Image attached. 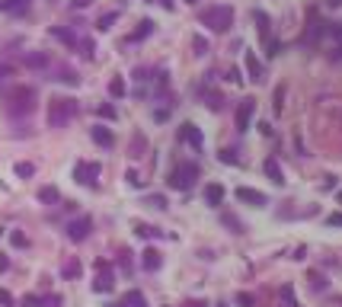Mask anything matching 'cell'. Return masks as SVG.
Listing matches in <instances>:
<instances>
[{
	"instance_id": "cell-1",
	"label": "cell",
	"mask_w": 342,
	"mask_h": 307,
	"mask_svg": "<svg viewBox=\"0 0 342 307\" xmlns=\"http://www.w3.org/2000/svg\"><path fill=\"white\" fill-rule=\"evenodd\" d=\"M36 90L32 86H13V90H7L4 96V103H7V116H13V119H26V116H32L36 112Z\"/></svg>"
},
{
	"instance_id": "cell-2",
	"label": "cell",
	"mask_w": 342,
	"mask_h": 307,
	"mask_svg": "<svg viewBox=\"0 0 342 307\" xmlns=\"http://www.w3.org/2000/svg\"><path fill=\"white\" fill-rule=\"evenodd\" d=\"M77 109L80 106H77L74 96H55V99H48V116H45L48 128H64L67 122H74Z\"/></svg>"
},
{
	"instance_id": "cell-3",
	"label": "cell",
	"mask_w": 342,
	"mask_h": 307,
	"mask_svg": "<svg viewBox=\"0 0 342 307\" xmlns=\"http://www.w3.org/2000/svg\"><path fill=\"white\" fill-rule=\"evenodd\" d=\"M198 20L205 23L211 32H227V29L234 26V10H231L227 4H217V7H208V10H201Z\"/></svg>"
},
{
	"instance_id": "cell-4",
	"label": "cell",
	"mask_w": 342,
	"mask_h": 307,
	"mask_svg": "<svg viewBox=\"0 0 342 307\" xmlns=\"http://www.w3.org/2000/svg\"><path fill=\"white\" fill-rule=\"evenodd\" d=\"M195 179H198V163H179L176 170L170 173V186L173 189H192L195 186Z\"/></svg>"
},
{
	"instance_id": "cell-5",
	"label": "cell",
	"mask_w": 342,
	"mask_h": 307,
	"mask_svg": "<svg viewBox=\"0 0 342 307\" xmlns=\"http://www.w3.org/2000/svg\"><path fill=\"white\" fill-rule=\"evenodd\" d=\"M96 176H99V163H93V160H80L74 166V179L80 186H96Z\"/></svg>"
},
{
	"instance_id": "cell-6",
	"label": "cell",
	"mask_w": 342,
	"mask_h": 307,
	"mask_svg": "<svg viewBox=\"0 0 342 307\" xmlns=\"http://www.w3.org/2000/svg\"><path fill=\"white\" fill-rule=\"evenodd\" d=\"M320 36L329 39V58H342V23H329L320 29Z\"/></svg>"
},
{
	"instance_id": "cell-7",
	"label": "cell",
	"mask_w": 342,
	"mask_h": 307,
	"mask_svg": "<svg viewBox=\"0 0 342 307\" xmlns=\"http://www.w3.org/2000/svg\"><path fill=\"white\" fill-rule=\"evenodd\" d=\"M253 112H256V99L247 96V99H240V106H237V131H250V119Z\"/></svg>"
},
{
	"instance_id": "cell-8",
	"label": "cell",
	"mask_w": 342,
	"mask_h": 307,
	"mask_svg": "<svg viewBox=\"0 0 342 307\" xmlns=\"http://www.w3.org/2000/svg\"><path fill=\"white\" fill-rule=\"evenodd\" d=\"M90 231H93V221L90 218H74L71 224H67V237H71L74 243H80V240H86V237H90Z\"/></svg>"
},
{
	"instance_id": "cell-9",
	"label": "cell",
	"mask_w": 342,
	"mask_h": 307,
	"mask_svg": "<svg viewBox=\"0 0 342 307\" xmlns=\"http://www.w3.org/2000/svg\"><path fill=\"white\" fill-rule=\"evenodd\" d=\"M23 64L29 67V71H51V64H55V61H51L45 51H26V55H23Z\"/></svg>"
},
{
	"instance_id": "cell-10",
	"label": "cell",
	"mask_w": 342,
	"mask_h": 307,
	"mask_svg": "<svg viewBox=\"0 0 342 307\" xmlns=\"http://www.w3.org/2000/svg\"><path fill=\"white\" fill-rule=\"evenodd\" d=\"M179 141H186L192 151H201V144H205V138H201V128L192 125V122H186V125L179 128Z\"/></svg>"
},
{
	"instance_id": "cell-11",
	"label": "cell",
	"mask_w": 342,
	"mask_h": 307,
	"mask_svg": "<svg viewBox=\"0 0 342 307\" xmlns=\"http://www.w3.org/2000/svg\"><path fill=\"white\" fill-rule=\"evenodd\" d=\"M51 80H58V83H67V86H77L80 83V74L74 71V67H67V64H51Z\"/></svg>"
},
{
	"instance_id": "cell-12",
	"label": "cell",
	"mask_w": 342,
	"mask_h": 307,
	"mask_svg": "<svg viewBox=\"0 0 342 307\" xmlns=\"http://www.w3.org/2000/svg\"><path fill=\"white\" fill-rule=\"evenodd\" d=\"M234 195H237V201H247V205H256V208H259V205H269V198L262 195V192L250 189V186H237Z\"/></svg>"
},
{
	"instance_id": "cell-13",
	"label": "cell",
	"mask_w": 342,
	"mask_h": 307,
	"mask_svg": "<svg viewBox=\"0 0 342 307\" xmlns=\"http://www.w3.org/2000/svg\"><path fill=\"white\" fill-rule=\"evenodd\" d=\"M96 272H99V275H96V282H93V291H99V294L112 291V285H116V278H112V269L102 266V269H96Z\"/></svg>"
},
{
	"instance_id": "cell-14",
	"label": "cell",
	"mask_w": 342,
	"mask_h": 307,
	"mask_svg": "<svg viewBox=\"0 0 342 307\" xmlns=\"http://www.w3.org/2000/svg\"><path fill=\"white\" fill-rule=\"evenodd\" d=\"M243 64H247V71H250V80L262 83V64H259L256 51H243Z\"/></svg>"
},
{
	"instance_id": "cell-15",
	"label": "cell",
	"mask_w": 342,
	"mask_h": 307,
	"mask_svg": "<svg viewBox=\"0 0 342 307\" xmlns=\"http://www.w3.org/2000/svg\"><path fill=\"white\" fill-rule=\"evenodd\" d=\"M51 36H55L58 42H64L67 48H77V45H80V36H77L74 29H64V26H55V29H51Z\"/></svg>"
},
{
	"instance_id": "cell-16",
	"label": "cell",
	"mask_w": 342,
	"mask_h": 307,
	"mask_svg": "<svg viewBox=\"0 0 342 307\" xmlns=\"http://www.w3.org/2000/svg\"><path fill=\"white\" fill-rule=\"evenodd\" d=\"M90 135H93V141L99 144V147H112V144H116V135H112L106 125H93Z\"/></svg>"
},
{
	"instance_id": "cell-17",
	"label": "cell",
	"mask_w": 342,
	"mask_h": 307,
	"mask_svg": "<svg viewBox=\"0 0 342 307\" xmlns=\"http://www.w3.org/2000/svg\"><path fill=\"white\" fill-rule=\"evenodd\" d=\"M262 170L269 173V179H272V182H278V186L285 182V173H282V166H278L275 157H266V160H262Z\"/></svg>"
},
{
	"instance_id": "cell-18",
	"label": "cell",
	"mask_w": 342,
	"mask_h": 307,
	"mask_svg": "<svg viewBox=\"0 0 342 307\" xmlns=\"http://www.w3.org/2000/svg\"><path fill=\"white\" fill-rule=\"evenodd\" d=\"M141 266H144L147 272H157V269H160V250L147 247V250L141 253Z\"/></svg>"
},
{
	"instance_id": "cell-19",
	"label": "cell",
	"mask_w": 342,
	"mask_h": 307,
	"mask_svg": "<svg viewBox=\"0 0 342 307\" xmlns=\"http://www.w3.org/2000/svg\"><path fill=\"white\" fill-rule=\"evenodd\" d=\"M39 201H45V205H58V201H61L58 186H42L39 189Z\"/></svg>"
},
{
	"instance_id": "cell-20",
	"label": "cell",
	"mask_w": 342,
	"mask_h": 307,
	"mask_svg": "<svg viewBox=\"0 0 342 307\" xmlns=\"http://www.w3.org/2000/svg\"><path fill=\"white\" fill-rule=\"evenodd\" d=\"M205 198H208V205H221L224 201V186L221 182H211V186L205 189Z\"/></svg>"
},
{
	"instance_id": "cell-21",
	"label": "cell",
	"mask_w": 342,
	"mask_h": 307,
	"mask_svg": "<svg viewBox=\"0 0 342 307\" xmlns=\"http://www.w3.org/2000/svg\"><path fill=\"white\" fill-rule=\"evenodd\" d=\"M29 0H0V13H23Z\"/></svg>"
},
{
	"instance_id": "cell-22",
	"label": "cell",
	"mask_w": 342,
	"mask_h": 307,
	"mask_svg": "<svg viewBox=\"0 0 342 307\" xmlns=\"http://www.w3.org/2000/svg\"><path fill=\"white\" fill-rule=\"evenodd\" d=\"M151 32H154V23H151V20H144V23H138V29L128 36V42H141V39L151 36Z\"/></svg>"
},
{
	"instance_id": "cell-23",
	"label": "cell",
	"mask_w": 342,
	"mask_h": 307,
	"mask_svg": "<svg viewBox=\"0 0 342 307\" xmlns=\"http://www.w3.org/2000/svg\"><path fill=\"white\" fill-rule=\"evenodd\" d=\"M61 275H64V278H77V275H80V259H64V266H61Z\"/></svg>"
},
{
	"instance_id": "cell-24",
	"label": "cell",
	"mask_w": 342,
	"mask_h": 307,
	"mask_svg": "<svg viewBox=\"0 0 342 307\" xmlns=\"http://www.w3.org/2000/svg\"><path fill=\"white\" fill-rule=\"evenodd\" d=\"M109 96L112 99H122V96H125V80H122V77H112L109 80Z\"/></svg>"
},
{
	"instance_id": "cell-25",
	"label": "cell",
	"mask_w": 342,
	"mask_h": 307,
	"mask_svg": "<svg viewBox=\"0 0 342 307\" xmlns=\"http://www.w3.org/2000/svg\"><path fill=\"white\" fill-rule=\"evenodd\" d=\"M16 176H23V179L36 176V163H29V160H20V163H16Z\"/></svg>"
},
{
	"instance_id": "cell-26",
	"label": "cell",
	"mask_w": 342,
	"mask_h": 307,
	"mask_svg": "<svg viewBox=\"0 0 342 307\" xmlns=\"http://www.w3.org/2000/svg\"><path fill=\"white\" fill-rule=\"evenodd\" d=\"M122 301H125L128 307H147V301H144V294H141V291H128L125 297H122Z\"/></svg>"
},
{
	"instance_id": "cell-27",
	"label": "cell",
	"mask_w": 342,
	"mask_h": 307,
	"mask_svg": "<svg viewBox=\"0 0 342 307\" xmlns=\"http://www.w3.org/2000/svg\"><path fill=\"white\" fill-rule=\"evenodd\" d=\"M307 282H310L313 291H326V278H323L320 272H310V275H307Z\"/></svg>"
},
{
	"instance_id": "cell-28",
	"label": "cell",
	"mask_w": 342,
	"mask_h": 307,
	"mask_svg": "<svg viewBox=\"0 0 342 307\" xmlns=\"http://www.w3.org/2000/svg\"><path fill=\"white\" fill-rule=\"evenodd\" d=\"M119 20V13H106V16H99V20H96V29L99 32H106V29H112V23Z\"/></svg>"
},
{
	"instance_id": "cell-29",
	"label": "cell",
	"mask_w": 342,
	"mask_h": 307,
	"mask_svg": "<svg viewBox=\"0 0 342 307\" xmlns=\"http://www.w3.org/2000/svg\"><path fill=\"white\" fill-rule=\"evenodd\" d=\"M77 51H80L83 58H93V51H96V45H93V39H80V45H77Z\"/></svg>"
},
{
	"instance_id": "cell-30",
	"label": "cell",
	"mask_w": 342,
	"mask_h": 307,
	"mask_svg": "<svg viewBox=\"0 0 342 307\" xmlns=\"http://www.w3.org/2000/svg\"><path fill=\"white\" fill-rule=\"evenodd\" d=\"M256 26H259V36L269 39V16L266 13H256Z\"/></svg>"
},
{
	"instance_id": "cell-31",
	"label": "cell",
	"mask_w": 342,
	"mask_h": 307,
	"mask_svg": "<svg viewBox=\"0 0 342 307\" xmlns=\"http://www.w3.org/2000/svg\"><path fill=\"white\" fill-rule=\"evenodd\" d=\"M10 243H13V247H29V237L20 234V231H13L10 234Z\"/></svg>"
},
{
	"instance_id": "cell-32",
	"label": "cell",
	"mask_w": 342,
	"mask_h": 307,
	"mask_svg": "<svg viewBox=\"0 0 342 307\" xmlns=\"http://www.w3.org/2000/svg\"><path fill=\"white\" fill-rule=\"evenodd\" d=\"M96 112H99V116H102V119H109V122H112V119H116V116H119V112H116V106H109V103H102V106H99V109H96Z\"/></svg>"
},
{
	"instance_id": "cell-33",
	"label": "cell",
	"mask_w": 342,
	"mask_h": 307,
	"mask_svg": "<svg viewBox=\"0 0 342 307\" xmlns=\"http://www.w3.org/2000/svg\"><path fill=\"white\" fill-rule=\"evenodd\" d=\"M13 74H16V67L10 61H0V80H7V77H13Z\"/></svg>"
},
{
	"instance_id": "cell-34",
	"label": "cell",
	"mask_w": 342,
	"mask_h": 307,
	"mask_svg": "<svg viewBox=\"0 0 342 307\" xmlns=\"http://www.w3.org/2000/svg\"><path fill=\"white\" fill-rule=\"evenodd\" d=\"M144 205H151V208H166V198H163V195H147Z\"/></svg>"
},
{
	"instance_id": "cell-35",
	"label": "cell",
	"mask_w": 342,
	"mask_h": 307,
	"mask_svg": "<svg viewBox=\"0 0 342 307\" xmlns=\"http://www.w3.org/2000/svg\"><path fill=\"white\" fill-rule=\"evenodd\" d=\"M0 307H16V301H13V294L7 291V288H0Z\"/></svg>"
},
{
	"instance_id": "cell-36",
	"label": "cell",
	"mask_w": 342,
	"mask_h": 307,
	"mask_svg": "<svg viewBox=\"0 0 342 307\" xmlns=\"http://www.w3.org/2000/svg\"><path fill=\"white\" fill-rule=\"evenodd\" d=\"M221 221H224L227 227H231V231H234V234H240V231H243V224H240V221H237V218H231V215H224V218H221Z\"/></svg>"
},
{
	"instance_id": "cell-37",
	"label": "cell",
	"mask_w": 342,
	"mask_h": 307,
	"mask_svg": "<svg viewBox=\"0 0 342 307\" xmlns=\"http://www.w3.org/2000/svg\"><path fill=\"white\" fill-rule=\"evenodd\" d=\"M138 234H141V237H160V231L151 227V224H138Z\"/></svg>"
},
{
	"instance_id": "cell-38",
	"label": "cell",
	"mask_w": 342,
	"mask_h": 307,
	"mask_svg": "<svg viewBox=\"0 0 342 307\" xmlns=\"http://www.w3.org/2000/svg\"><path fill=\"white\" fill-rule=\"evenodd\" d=\"M221 163H227V166H231V163H237V154L231 151V147H227V151H221Z\"/></svg>"
},
{
	"instance_id": "cell-39",
	"label": "cell",
	"mask_w": 342,
	"mask_h": 307,
	"mask_svg": "<svg viewBox=\"0 0 342 307\" xmlns=\"http://www.w3.org/2000/svg\"><path fill=\"white\" fill-rule=\"evenodd\" d=\"M221 106H224V99H221L217 93H214V96H208V109H214V112H217Z\"/></svg>"
},
{
	"instance_id": "cell-40",
	"label": "cell",
	"mask_w": 342,
	"mask_h": 307,
	"mask_svg": "<svg viewBox=\"0 0 342 307\" xmlns=\"http://www.w3.org/2000/svg\"><path fill=\"white\" fill-rule=\"evenodd\" d=\"M237 304H240V307H253V294H247V291L237 294Z\"/></svg>"
},
{
	"instance_id": "cell-41",
	"label": "cell",
	"mask_w": 342,
	"mask_h": 307,
	"mask_svg": "<svg viewBox=\"0 0 342 307\" xmlns=\"http://www.w3.org/2000/svg\"><path fill=\"white\" fill-rule=\"evenodd\" d=\"M282 99H285V86L275 90V112H282Z\"/></svg>"
},
{
	"instance_id": "cell-42",
	"label": "cell",
	"mask_w": 342,
	"mask_h": 307,
	"mask_svg": "<svg viewBox=\"0 0 342 307\" xmlns=\"http://www.w3.org/2000/svg\"><path fill=\"white\" fill-rule=\"evenodd\" d=\"M141 147H144V135H138V138H135V141H131V154H135V157H138V151H141Z\"/></svg>"
},
{
	"instance_id": "cell-43",
	"label": "cell",
	"mask_w": 342,
	"mask_h": 307,
	"mask_svg": "<svg viewBox=\"0 0 342 307\" xmlns=\"http://www.w3.org/2000/svg\"><path fill=\"white\" fill-rule=\"evenodd\" d=\"M39 304H42V301H39L36 294H26V297H23V307H39Z\"/></svg>"
},
{
	"instance_id": "cell-44",
	"label": "cell",
	"mask_w": 342,
	"mask_h": 307,
	"mask_svg": "<svg viewBox=\"0 0 342 307\" xmlns=\"http://www.w3.org/2000/svg\"><path fill=\"white\" fill-rule=\"evenodd\" d=\"M128 182H131V186H144V179H141V176H138V173H135V170H128Z\"/></svg>"
},
{
	"instance_id": "cell-45",
	"label": "cell",
	"mask_w": 342,
	"mask_h": 307,
	"mask_svg": "<svg viewBox=\"0 0 342 307\" xmlns=\"http://www.w3.org/2000/svg\"><path fill=\"white\" fill-rule=\"evenodd\" d=\"M90 4H93V0H71L74 10H83V7H90Z\"/></svg>"
},
{
	"instance_id": "cell-46",
	"label": "cell",
	"mask_w": 342,
	"mask_h": 307,
	"mask_svg": "<svg viewBox=\"0 0 342 307\" xmlns=\"http://www.w3.org/2000/svg\"><path fill=\"white\" fill-rule=\"evenodd\" d=\"M205 48H208L205 39H195V55H205Z\"/></svg>"
},
{
	"instance_id": "cell-47",
	"label": "cell",
	"mask_w": 342,
	"mask_h": 307,
	"mask_svg": "<svg viewBox=\"0 0 342 307\" xmlns=\"http://www.w3.org/2000/svg\"><path fill=\"white\" fill-rule=\"evenodd\" d=\"M227 80H234V83H240V80H243V77H240V71H237V67H234V71H231V74H227Z\"/></svg>"
},
{
	"instance_id": "cell-48",
	"label": "cell",
	"mask_w": 342,
	"mask_h": 307,
	"mask_svg": "<svg viewBox=\"0 0 342 307\" xmlns=\"http://www.w3.org/2000/svg\"><path fill=\"white\" fill-rule=\"evenodd\" d=\"M329 224L332 227H342V215H329Z\"/></svg>"
},
{
	"instance_id": "cell-49",
	"label": "cell",
	"mask_w": 342,
	"mask_h": 307,
	"mask_svg": "<svg viewBox=\"0 0 342 307\" xmlns=\"http://www.w3.org/2000/svg\"><path fill=\"white\" fill-rule=\"evenodd\" d=\"M7 269H10V259H7V256H0V272H7Z\"/></svg>"
},
{
	"instance_id": "cell-50",
	"label": "cell",
	"mask_w": 342,
	"mask_h": 307,
	"mask_svg": "<svg viewBox=\"0 0 342 307\" xmlns=\"http://www.w3.org/2000/svg\"><path fill=\"white\" fill-rule=\"evenodd\" d=\"M160 4L166 7V10H173V7H176V0H160Z\"/></svg>"
},
{
	"instance_id": "cell-51",
	"label": "cell",
	"mask_w": 342,
	"mask_h": 307,
	"mask_svg": "<svg viewBox=\"0 0 342 307\" xmlns=\"http://www.w3.org/2000/svg\"><path fill=\"white\" fill-rule=\"evenodd\" d=\"M189 307H208V304L205 301H195V304H189Z\"/></svg>"
},
{
	"instance_id": "cell-52",
	"label": "cell",
	"mask_w": 342,
	"mask_h": 307,
	"mask_svg": "<svg viewBox=\"0 0 342 307\" xmlns=\"http://www.w3.org/2000/svg\"><path fill=\"white\" fill-rule=\"evenodd\" d=\"M0 237H4V227H0Z\"/></svg>"
},
{
	"instance_id": "cell-53",
	"label": "cell",
	"mask_w": 342,
	"mask_h": 307,
	"mask_svg": "<svg viewBox=\"0 0 342 307\" xmlns=\"http://www.w3.org/2000/svg\"><path fill=\"white\" fill-rule=\"evenodd\" d=\"M186 4H195V0H186Z\"/></svg>"
}]
</instances>
